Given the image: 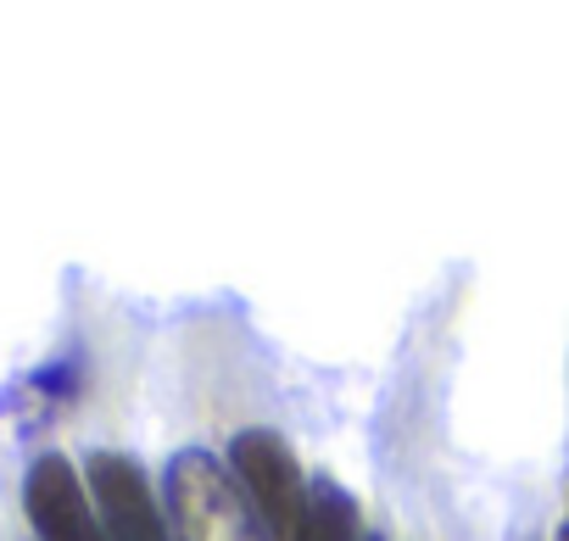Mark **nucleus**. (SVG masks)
Here are the masks:
<instances>
[{
	"instance_id": "1",
	"label": "nucleus",
	"mask_w": 569,
	"mask_h": 541,
	"mask_svg": "<svg viewBox=\"0 0 569 541\" xmlns=\"http://www.w3.org/2000/svg\"><path fill=\"white\" fill-rule=\"evenodd\" d=\"M162 497L179 541H273L246 491L234 485L229 463H218L207 447H184L168 458Z\"/></svg>"
},
{
	"instance_id": "2",
	"label": "nucleus",
	"mask_w": 569,
	"mask_h": 541,
	"mask_svg": "<svg viewBox=\"0 0 569 541\" xmlns=\"http://www.w3.org/2000/svg\"><path fill=\"white\" fill-rule=\"evenodd\" d=\"M229 474H234V485L246 491V502L257 508V519L268 524L273 541H291L297 535V519L308 508V480H302L297 452L284 447V435H273V430H240L229 441Z\"/></svg>"
},
{
	"instance_id": "3",
	"label": "nucleus",
	"mask_w": 569,
	"mask_h": 541,
	"mask_svg": "<svg viewBox=\"0 0 569 541\" xmlns=\"http://www.w3.org/2000/svg\"><path fill=\"white\" fill-rule=\"evenodd\" d=\"M90 497L101 519V541H168V519L140 474L134 458L123 452H90Z\"/></svg>"
},
{
	"instance_id": "4",
	"label": "nucleus",
	"mask_w": 569,
	"mask_h": 541,
	"mask_svg": "<svg viewBox=\"0 0 569 541\" xmlns=\"http://www.w3.org/2000/svg\"><path fill=\"white\" fill-rule=\"evenodd\" d=\"M23 508L46 541H101V519L90 508V491L79 485V469L62 452L34 458L23 480Z\"/></svg>"
},
{
	"instance_id": "5",
	"label": "nucleus",
	"mask_w": 569,
	"mask_h": 541,
	"mask_svg": "<svg viewBox=\"0 0 569 541\" xmlns=\"http://www.w3.org/2000/svg\"><path fill=\"white\" fill-rule=\"evenodd\" d=\"M291 541H369V535L358 530V502H352V491L336 485V480H313V485H308V508H302Z\"/></svg>"
},
{
	"instance_id": "6",
	"label": "nucleus",
	"mask_w": 569,
	"mask_h": 541,
	"mask_svg": "<svg viewBox=\"0 0 569 541\" xmlns=\"http://www.w3.org/2000/svg\"><path fill=\"white\" fill-rule=\"evenodd\" d=\"M558 541H569V519H563V530H558Z\"/></svg>"
},
{
	"instance_id": "7",
	"label": "nucleus",
	"mask_w": 569,
	"mask_h": 541,
	"mask_svg": "<svg viewBox=\"0 0 569 541\" xmlns=\"http://www.w3.org/2000/svg\"><path fill=\"white\" fill-rule=\"evenodd\" d=\"M369 541H380V535H369Z\"/></svg>"
}]
</instances>
